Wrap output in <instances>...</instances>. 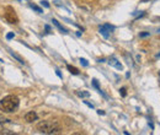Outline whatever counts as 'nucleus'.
<instances>
[{
	"instance_id": "obj_11",
	"label": "nucleus",
	"mask_w": 160,
	"mask_h": 135,
	"mask_svg": "<svg viewBox=\"0 0 160 135\" xmlns=\"http://www.w3.org/2000/svg\"><path fill=\"white\" fill-rule=\"evenodd\" d=\"M30 6H31V8H32L36 13H38V14L43 13V11H42V9H41V8H38V6H37V5H35V4H30Z\"/></svg>"
},
{
	"instance_id": "obj_22",
	"label": "nucleus",
	"mask_w": 160,
	"mask_h": 135,
	"mask_svg": "<svg viewBox=\"0 0 160 135\" xmlns=\"http://www.w3.org/2000/svg\"><path fill=\"white\" fill-rule=\"evenodd\" d=\"M46 31H51V27L48 25H46Z\"/></svg>"
},
{
	"instance_id": "obj_6",
	"label": "nucleus",
	"mask_w": 160,
	"mask_h": 135,
	"mask_svg": "<svg viewBox=\"0 0 160 135\" xmlns=\"http://www.w3.org/2000/svg\"><path fill=\"white\" fill-rule=\"evenodd\" d=\"M109 63H110V65H113L115 68H117L118 70H122V68H123V66H122V64H120L116 59H110V61H109Z\"/></svg>"
},
{
	"instance_id": "obj_1",
	"label": "nucleus",
	"mask_w": 160,
	"mask_h": 135,
	"mask_svg": "<svg viewBox=\"0 0 160 135\" xmlns=\"http://www.w3.org/2000/svg\"><path fill=\"white\" fill-rule=\"evenodd\" d=\"M37 130L43 134H59L62 133V126L58 120H42L37 124Z\"/></svg>"
},
{
	"instance_id": "obj_21",
	"label": "nucleus",
	"mask_w": 160,
	"mask_h": 135,
	"mask_svg": "<svg viewBox=\"0 0 160 135\" xmlns=\"http://www.w3.org/2000/svg\"><path fill=\"white\" fill-rule=\"evenodd\" d=\"M97 113H99L100 115H104V114H105V112H104V111H101V109H100V111H97Z\"/></svg>"
},
{
	"instance_id": "obj_9",
	"label": "nucleus",
	"mask_w": 160,
	"mask_h": 135,
	"mask_svg": "<svg viewBox=\"0 0 160 135\" xmlns=\"http://www.w3.org/2000/svg\"><path fill=\"white\" fill-rule=\"evenodd\" d=\"M10 55H11L13 58H15V59H16V60H17L19 63H21V64H25V61H24V59H22V58H21L20 55H17L16 53H14V52H10Z\"/></svg>"
},
{
	"instance_id": "obj_19",
	"label": "nucleus",
	"mask_w": 160,
	"mask_h": 135,
	"mask_svg": "<svg viewBox=\"0 0 160 135\" xmlns=\"http://www.w3.org/2000/svg\"><path fill=\"white\" fill-rule=\"evenodd\" d=\"M84 102H85V103H86V104H88L89 107H91V108H94V104H91V103H89L88 101H84Z\"/></svg>"
},
{
	"instance_id": "obj_13",
	"label": "nucleus",
	"mask_w": 160,
	"mask_h": 135,
	"mask_svg": "<svg viewBox=\"0 0 160 135\" xmlns=\"http://www.w3.org/2000/svg\"><path fill=\"white\" fill-rule=\"evenodd\" d=\"M120 93H121L122 97H126V96H127V90H126V87H122V89L120 90Z\"/></svg>"
},
{
	"instance_id": "obj_3",
	"label": "nucleus",
	"mask_w": 160,
	"mask_h": 135,
	"mask_svg": "<svg viewBox=\"0 0 160 135\" xmlns=\"http://www.w3.org/2000/svg\"><path fill=\"white\" fill-rule=\"evenodd\" d=\"M5 19H6V20H8V22H10V24H14V25L19 24V17H17V15H16L15 10H14L13 8H10V6H8V8H6Z\"/></svg>"
},
{
	"instance_id": "obj_12",
	"label": "nucleus",
	"mask_w": 160,
	"mask_h": 135,
	"mask_svg": "<svg viewBox=\"0 0 160 135\" xmlns=\"http://www.w3.org/2000/svg\"><path fill=\"white\" fill-rule=\"evenodd\" d=\"M93 85H94V87H95V89H96L99 92H101V89H100V86H99V82H97V80H96V79H94V80H93Z\"/></svg>"
},
{
	"instance_id": "obj_10",
	"label": "nucleus",
	"mask_w": 160,
	"mask_h": 135,
	"mask_svg": "<svg viewBox=\"0 0 160 135\" xmlns=\"http://www.w3.org/2000/svg\"><path fill=\"white\" fill-rule=\"evenodd\" d=\"M76 95H78L79 97H89V96H90V93H89V92H86V91H82V92H76Z\"/></svg>"
},
{
	"instance_id": "obj_8",
	"label": "nucleus",
	"mask_w": 160,
	"mask_h": 135,
	"mask_svg": "<svg viewBox=\"0 0 160 135\" xmlns=\"http://www.w3.org/2000/svg\"><path fill=\"white\" fill-rule=\"evenodd\" d=\"M52 22H53V24H54V25H55V26H57V27H58V28H59L63 33H67V30H65V28H64V27H63V26H62V25H60V24H59L55 19H53V20H52Z\"/></svg>"
},
{
	"instance_id": "obj_14",
	"label": "nucleus",
	"mask_w": 160,
	"mask_h": 135,
	"mask_svg": "<svg viewBox=\"0 0 160 135\" xmlns=\"http://www.w3.org/2000/svg\"><path fill=\"white\" fill-rule=\"evenodd\" d=\"M6 123H10V119H6V118H0V125L6 124Z\"/></svg>"
},
{
	"instance_id": "obj_17",
	"label": "nucleus",
	"mask_w": 160,
	"mask_h": 135,
	"mask_svg": "<svg viewBox=\"0 0 160 135\" xmlns=\"http://www.w3.org/2000/svg\"><path fill=\"white\" fill-rule=\"evenodd\" d=\"M41 4H42L44 8H49V4H48V2H46V0H43V2H41Z\"/></svg>"
},
{
	"instance_id": "obj_2",
	"label": "nucleus",
	"mask_w": 160,
	"mask_h": 135,
	"mask_svg": "<svg viewBox=\"0 0 160 135\" xmlns=\"http://www.w3.org/2000/svg\"><path fill=\"white\" fill-rule=\"evenodd\" d=\"M20 101L15 95H8L0 101V111L5 113H13L19 108Z\"/></svg>"
},
{
	"instance_id": "obj_4",
	"label": "nucleus",
	"mask_w": 160,
	"mask_h": 135,
	"mask_svg": "<svg viewBox=\"0 0 160 135\" xmlns=\"http://www.w3.org/2000/svg\"><path fill=\"white\" fill-rule=\"evenodd\" d=\"M112 31H113V27L110 26V25H104V26L100 27V33H101L104 37H106V38L110 37V35H111Z\"/></svg>"
},
{
	"instance_id": "obj_23",
	"label": "nucleus",
	"mask_w": 160,
	"mask_h": 135,
	"mask_svg": "<svg viewBox=\"0 0 160 135\" xmlns=\"http://www.w3.org/2000/svg\"><path fill=\"white\" fill-rule=\"evenodd\" d=\"M143 2H147V0H143Z\"/></svg>"
},
{
	"instance_id": "obj_18",
	"label": "nucleus",
	"mask_w": 160,
	"mask_h": 135,
	"mask_svg": "<svg viewBox=\"0 0 160 135\" xmlns=\"http://www.w3.org/2000/svg\"><path fill=\"white\" fill-rule=\"evenodd\" d=\"M139 36H140V37H147V36H149V33H148V32H143V33H140Z\"/></svg>"
},
{
	"instance_id": "obj_7",
	"label": "nucleus",
	"mask_w": 160,
	"mask_h": 135,
	"mask_svg": "<svg viewBox=\"0 0 160 135\" xmlns=\"http://www.w3.org/2000/svg\"><path fill=\"white\" fill-rule=\"evenodd\" d=\"M67 68H68V70H69L73 75H79V70L76 69L75 66H73V65H67Z\"/></svg>"
},
{
	"instance_id": "obj_16",
	"label": "nucleus",
	"mask_w": 160,
	"mask_h": 135,
	"mask_svg": "<svg viewBox=\"0 0 160 135\" xmlns=\"http://www.w3.org/2000/svg\"><path fill=\"white\" fill-rule=\"evenodd\" d=\"M14 36H15V33H14V32H10V33L6 35V38H8V39H11V38H14Z\"/></svg>"
},
{
	"instance_id": "obj_5",
	"label": "nucleus",
	"mask_w": 160,
	"mask_h": 135,
	"mask_svg": "<svg viewBox=\"0 0 160 135\" xmlns=\"http://www.w3.org/2000/svg\"><path fill=\"white\" fill-rule=\"evenodd\" d=\"M37 119H38V115H37L35 112H29V113L25 114V120H26L27 123H33V122L37 120Z\"/></svg>"
},
{
	"instance_id": "obj_20",
	"label": "nucleus",
	"mask_w": 160,
	"mask_h": 135,
	"mask_svg": "<svg viewBox=\"0 0 160 135\" xmlns=\"http://www.w3.org/2000/svg\"><path fill=\"white\" fill-rule=\"evenodd\" d=\"M55 74H57L59 78H62V74H60V71H59V70H55Z\"/></svg>"
},
{
	"instance_id": "obj_15",
	"label": "nucleus",
	"mask_w": 160,
	"mask_h": 135,
	"mask_svg": "<svg viewBox=\"0 0 160 135\" xmlns=\"http://www.w3.org/2000/svg\"><path fill=\"white\" fill-rule=\"evenodd\" d=\"M80 63H82L84 66H88L89 65V63H88V60L86 59H83V58H80Z\"/></svg>"
}]
</instances>
